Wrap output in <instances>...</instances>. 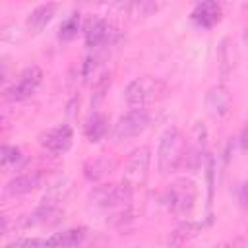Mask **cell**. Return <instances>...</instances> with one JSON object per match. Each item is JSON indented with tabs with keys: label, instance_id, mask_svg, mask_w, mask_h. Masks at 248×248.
I'll use <instances>...</instances> for the list:
<instances>
[{
	"label": "cell",
	"instance_id": "6da1fadb",
	"mask_svg": "<svg viewBox=\"0 0 248 248\" xmlns=\"http://www.w3.org/2000/svg\"><path fill=\"white\" fill-rule=\"evenodd\" d=\"M186 141L182 132L176 126H170L163 132L159 147H157V167L161 174H169L184 165L186 157Z\"/></svg>",
	"mask_w": 248,
	"mask_h": 248
},
{
	"label": "cell",
	"instance_id": "7a4b0ae2",
	"mask_svg": "<svg viewBox=\"0 0 248 248\" xmlns=\"http://www.w3.org/2000/svg\"><path fill=\"white\" fill-rule=\"evenodd\" d=\"M167 93H169V85L163 79L143 76V78L132 79L124 87V101L132 108H143L151 103H157V101L165 99Z\"/></svg>",
	"mask_w": 248,
	"mask_h": 248
},
{
	"label": "cell",
	"instance_id": "3957f363",
	"mask_svg": "<svg viewBox=\"0 0 248 248\" xmlns=\"http://www.w3.org/2000/svg\"><path fill=\"white\" fill-rule=\"evenodd\" d=\"M163 202L167 203L170 213H174L178 217H190L196 207V202H198L196 182L186 176L172 180L163 194Z\"/></svg>",
	"mask_w": 248,
	"mask_h": 248
},
{
	"label": "cell",
	"instance_id": "277c9868",
	"mask_svg": "<svg viewBox=\"0 0 248 248\" xmlns=\"http://www.w3.org/2000/svg\"><path fill=\"white\" fill-rule=\"evenodd\" d=\"M132 188L122 180V182H108V184H99L93 186L87 200L93 207L99 209H114L120 207L124 203H128L132 200Z\"/></svg>",
	"mask_w": 248,
	"mask_h": 248
},
{
	"label": "cell",
	"instance_id": "5b68a950",
	"mask_svg": "<svg viewBox=\"0 0 248 248\" xmlns=\"http://www.w3.org/2000/svg\"><path fill=\"white\" fill-rule=\"evenodd\" d=\"M151 124V114L145 108H134L118 118V122L112 128V138L116 141L132 140L140 134H143Z\"/></svg>",
	"mask_w": 248,
	"mask_h": 248
},
{
	"label": "cell",
	"instance_id": "8992f818",
	"mask_svg": "<svg viewBox=\"0 0 248 248\" xmlns=\"http://www.w3.org/2000/svg\"><path fill=\"white\" fill-rule=\"evenodd\" d=\"M41 81H43V72H41V68H37V66H29V68H25L6 89H4V99L6 101H25V99H29L35 91H37V87L41 85Z\"/></svg>",
	"mask_w": 248,
	"mask_h": 248
},
{
	"label": "cell",
	"instance_id": "52a82bcc",
	"mask_svg": "<svg viewBox=\"0 0 248 248\" xmlns=\"http://www.w3.org/2000/svg\"><path fill=\"white\" fill-rule=\"evenodd\" d=\"M149 161H151V149L147 145L136 147L128 161H126V170H124V182L134 190L136 186H141L145 176H147V169H149Z\"/></svg>",
	"mask_w": 248,
	"mask_h": 248
},
{
	"label": "cell",
	"instance_id": "ba28073f",
	"mask_svg": "<svg viewBox=\"0 0 248 248\" xmlns=\"http://www.w3.org/2000/svg\"><path fill=\"white\" fill-rule=\"evenodd\" d=\"M39 143L46 151L56 153V155H62L74 143V130L68 124H60V126L48 128V130H45V132L39 134Z\"/></svg>",
	"mask_w": 248,
	"mask_h": 248
},
{
	"label": "cell",
	"instance_id": "9c48e42d",
	"mask_svg": "<svg viewBox=\"0 0 248 248\" xmlns=\"http://www.w3.org/2000/svg\"><path fill=\"white\" fill-rule=\"evenodd\" d=\"M114 35H116L114 27H112L107 19H103V17H99V16H91V17L87 19L85 27H83V39H85V45H87L89 48L103 46V45L110 43Z\"/></svg>",
	"mask_w": 248,
	"mask_h": 248
},
{
	"label": "cell",
	"instance_id": "30bf717a",
	"mask_svg": "<svg viewBox=\"0 0 248 248\" xmlns=\"http://www.w3.org/2000/svg\"><path fill=\"white\" fill-rule=\"evenodd\" d=\"M203 103L211 116L221 118L231 110V93L225 85H213L207 89Z\"/></svg>",
	"mask_w": 248,
	"mask_h": 248
},
{
	"label": "cell",
	"instance_id": "8fae6325",
	"mask_svg": "<svg viewBox=\"0 0 248 248\" xmlns=\"http://www.w3.org/2000/svg\"><path fill=\"white\" fill-rule=\"evenodd\" d=\"M45 174L43 170H29V172H23V174H17L14 176L8 184H6V194L8 196H23V194H29L33 190H37L43 182Z\"/></svg>",
	"mask_w": 248,
	"mask_h": 248
},
{
	"label": "cell",
	"instance_id": "7c38bea8",
	"mask_svg": "<svg viewBox=\"0 0 248 248\" xmlns=\"http://www.w3.org/2000/svg\"><path fill=\"white\" fill-rule=\"evenodd\" d=\"M87 238L85 227H72L60 232H54L46 238V248H76Z\"/></svg>",
	"mask_w": 248,
	"mask_h": 248
},
{
	"label": "cell",
	"instance_id": "4fadbf2b",
	"mask_svg": "<svg viewBox=\"0 0 248 248\" xmlns=\"http://www.w3.org/2000/svg\"><path fill=\"white\" fill-rule=\"evenodd\" d=\"M190 19L198 27L209 29L215 23H219V19H221V6L217 2H200V4L194 6V10L190 14Z\"/></svg>",
	"mask_w": 248,
	"mask_h": 248
},
{
	"label": "cell",
	"instance_id": "5bb4252c",
	"mask_svg": "<svg viewBox=\"0 0 248 248\" xmlns=\"http://www.w3.org/2000/svg\"><path fill=\"white\" fill-rule=\"evenodd\" d=\"M56 10H58V4H52V2L41 4V6L33 8V10L29 12V16H27V21H25V23H27V29L33 31V33L43 31V29L46 27V23L54 17Z\"/></svg>",
	"mask_w": 248,
	"mask_h": 248
},
{
	"label": "cell",
	"instance_id": "9a60e30c",
	"mask_svg": "<svg viewBox=\"0 0 248 248\" xmlns=\"http://www.w3.org/2000/svg\"><path fill=\"white\" fill-rule=\"evenodd\" d=\"M116 167V161L114 159H108V157H95L91 161H87L83 165V174L87 180L91 182H97L101 178H105L107 174H110Z\"/></svg>",
	"mask_w": 248,
	"mask_h": 248
},
{
	"label": "cell",
	"instance_id": "2e32d148",
	"mask_svg": "<svg viewBox=\"0 0 248 248\" xmlns=\"http://www.w3.org/2000/svg\"><path fill=\"white\" fill-rule=\"evenodd\" d=\"M83 132H85V138H87L91 143L101 141V140L105 138V134L108 132V118H107V114H103V112H93V114H89V118L85 120Z\"/></svg>",
	"mask_w": 248,
	"mask_h": 248
},
{
	"label": "cell",
	"instance_id": "e0dca14e",
	"mask_svg": "<svg viewBox=\"0 0 248 248\" xmlns=\"http://www.w3.org/2000/svg\"><path fill=\"white\" fill-rule=\"evenodd\" d=\"M200 231H202V225H200V223L186 221V223L178 225V227H176V229L170 232L169 242H170V246L180 248V246H184L186 242H190L192 238H196V236L200 234Z\"/></svg>",
	"mask_w": 248,
	"mask_h": 248
},
{
	"label": "cell",
	"instance_id": "ac0fdd59",
	"mask_svg": "<svg viewBox=\"0 0 248 248\" xmlns=\"http://www.w3.org/2000/svg\"><path fill=\"white\" fill-rule=\"evenodd\" d=\"M79 21H81V17H79L78 12L70 14V16L60 23V27H58V39H60V41H72V39L78 35V31H79Z\"/></svg>",
	"mask_w": 248,
	"mask_h": 248
},
{
	"label": "cell",
	"instance_id": "d6986e66",
	"mask_svg": "<svg viewBox=\"0 0 248 248\" xmlns=\"http://www.w3.org/2000/svg\"><path fill=\"white\" fill-rule=\"evenodd\" d=\"M19 159H21L19 147H16V145H2V151H0V163H2V167L16 165Z\"/></svg>",
	"mask_w": 248,
	"mask_h": 248
},
{
	"label": "cell",
	"instance_id": "ffe728a7",
	"mask_svg": "<svg viewBox=\"0 0 248 248\" xmlns=\"http://www.w3.org/2000/svg\"><path fill=\"white\" fill-rule=\"evenodd\" d=\"M6 248H46V238H16Z\"/></svg>",
	"mask_w": 248,
	"mask_h": 248
},
{
	"label": "cell",
	"instance_id": "44dd1931",
	"mask_svg": "<svg viewBox=\"0 0 248 248\" xmlns=\"http://www.w3.org/2000/svg\"><path fill=\"white\" fill-rule=\"evenodd\" d=\"M238 202H240V205L244 209H248V182L240 184V188H238Z\"/></svg>",
	"mask_w": 248,
	"mask_h": 248
},
{
	"label": "cell",
	"instance_id": "7402d4cb",
	"mask_svg": "<svg viewBox=\"0 0 248 248\" xmlns=\"http://www.w3.org/2000/svg\"><path fill=\"white\" fill-rule=\"evenodd\" d=\"M242 147L248 149V126H246L244 132H242Z\"/></svg>",
	"mask_w": 248,
	"mask_h": 248
},
{
	"label": "cell",
	"instance_id": "603a6c76",
	"mask_svg": "<svg viewBox=\"0 0 248 248\" xmlns=\"http://www.w3.org/2000/svg\"><path fill=\"white\" fill-rule=\"evenodd\" d=\"M219 248H236L234 244H223V246H219Z\"/></svg>",
	"mask_w": 248,
	"mask_h": 248
}]
</instances>
